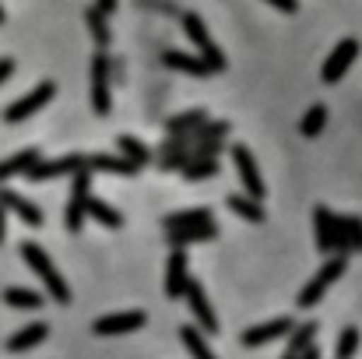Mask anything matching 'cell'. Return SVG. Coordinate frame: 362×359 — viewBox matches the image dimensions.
Instances as JSON below:
<instances>
[{
	"instance_id": "1",
	"label": "cell",
	"mask_w": 362,
	"mask_h": 359,
	"mask_svg": "<svg viewBox=\"0 0 362 359\" xmlns=\"http://www.w3.org/2000/svg\"><path fill=\"white\" fill-rule=\"evenodd\" d=\"M21 261L42 278V285H46V292H49V300H57L60 307H67L71 303V289H67V282L60 278V271H57V264L49 261V253L39 246V243H21Z\"/></svg>"
},
{
	"instance_id": "2",
	"label": "cell",
	"mask_w": 362,
	"mask_h": 359,
	"mask_svg": "<svg viewBox=\"0 0 362 359\" xmlns=\"http://www.w3.org/2000/svg\"><path fill=\"white\" fill-rule=\"evenodd\" d=\"M345 264H349V253H327V261L320 264V271L306 282V289L296 296V307L299 310H313L320 300H324V292L345 275Z\"/></svg>"
},
{
	"instance_id": "3",
	"label": "cell",
	"mask_w": 362,
	"mask_h": 359,
	"mask_svg": "<svg viewBox=\"0 0 362 359\" xmlns=\"http://www.w3.org/2000/svg\"><path fill=\"white\" fill-rule=\"evenodd\" d=\"M180 25H183V32H187V39L197 46V53H201V60L215 71V74H222L229 64H226V53L215 46V39L208 35V28H204V21H201V14H194V11H183L180 14Z\"/></svg>"
},
{
	"instance_id": "4",
	"label": "cell",
	"mask_w": 362,
	"mask_h": 359,
	"mask_svg": "<svg viewBox=\"0 0 362 359\" xmlns=\"http://www.w3.org/2000/svg\"><path fill=\"white\" fill-rule=\"evenodd\" d=\"M88 198H92V173L88 169H78L71 176V198H67V212H64V226L71 237H78L85 229V219H88Z\"/></svg>"
},
{
	"instance_id": "5",
	"label": "cell",
	"mask_w": 362,
	"mask_h": 359,
	"mask_svg": "<svg viewBox=\"0 0 362 359\" xmlns=\"http://www.w3.org/2000/svg\"><path fill=\"white\" fill-rule=\"evenodd\" d=\"M183 300H187V307H190V314H194V321H197V328H201L204 335H218V331H222L218 314H215V307H211V300H208V292H204V285H201L197 278H187Z\"/></svg>"
},
{
	"instance_id": "6",
	"label": "cell",
	"mask_w": 362,
	"mask_h": 359,
	"mask_svg": "<svg viewBox=\"0 0 362 359\" xmlns=\"http://www.w3.org/2000/svg\"><path fill=\"white\" fill-rule=\"evenodd\" d=\"M78 169H88L85 166V152H71V155H60V159H35V166L25 173V180L32 183H46V180H57V176H74Z\"/></svg>"
},
{
	"instance_id": "7",
	"label": "cell",
	"mask_w": 362,
	"mask_h": 359,
	"mask_svg": "<svg viewBox=\"0 0 362 359\" xmlns=\"http://www.w3.org/2000/svg\"><path fill=\"white\" fill-rule=\"evenodd\" d=\"M113 85H110V53L106 50H95L92 57V110L95 117H110L113 110Z\"/></svg>"
},
{
	"instance_id": "8",
	"label": "cell",
	"mask_w": 362,
	"mask_h": 359,
	"mask_svg": "<svg viewBox=\"0 0 362 359\" xmlns=\"http://www.w3.org/2000/svg\"><path fill=\"white\" fill-rule=\"evenodd\" d=\"M53 96H57V81H49V78H46V81H39L28 96H21L18 103H11V106L4 110V123H21V120L35 117V113H39Z\"/></svg>"
},
{
	"instance_id": "9",
	"label": "cell",
	"mask_w": 362,
	"mask_h": 359,
	"mask_svg": "<svg viewBox=\"0 0 362 359\" xmlns=\"http://www.w3.org/2000/svg\"><path fill=\"white\" fill-rule=\"evenodd\" d=\"M229 155H233V166H236V173H240V180H243V194H250V198L264 201L267 187H264V180H260V169H257L253 152H250L246 144H233V148H229Z\"/></svg>"
},
{
	"instance_id": "10",
	"label": "cell",
	"mask_w": 362,
	"mask_h": 359,
	"mask_svg": "<svg viewBox=\"0 0 362 359\" xmlns=\"http://www.w3.org/2000/svg\"><path fill=\"white\" fill-rule=\"evenodd\" d=\"M313 229H317V250L327 257V253H349L345 239L338 233V222L334 215L327 212V205H317L313 208Z\"/></svg>"
},
{
	"instance_id": "11",
	"label": "cell",
	"mask_w": 362,
	"mask_h": 359,
	"mask_svg": "<svg viewBox=\"0 0 362 359\" xmlns=\"http://www.w3.org/2000/svg\"><path fill=\"white\" fill-rule=\"evenodd\" d=\"M356 57H359V39H341V42L331 50V57L324 60V71H320V78H324L327 85L341 81V78L349 74V67L356 64Z\"/></svg>"
},
{
	"instance_id": "12",
	"label": "cell",
	"mask_w": 362,
	"mask_h": 359,
	"mask_svg": "<svg viewBox=\"0 0 362 359\" xmlns=\"http://www.w3.org/2000/svg\"><path fill=\"white\" fill-rule=\"evenodd\" d=\"M292 324H296L292 317H271V321H264L257 328H246L240 335V346L243 349H260V346H267L274 338H285L292 331Z\"/></svg>"
},
{
	"instance_id": "13",
	"label": "cell",
	"mask_w": 362,
	"mask_h": 359,
	"mask_svg": "<svg viewBox=\"0 0 362 359\" xmlns=\"http://www.w3.org/2000/svg\"><path fill=\"white\" fill-rule=\"evenodd\" d=\"M144 310H123V314H110V317H99L92 324V335L99 338H110V335H130L137 328H144Z\"/></svg>"
},
{
	"instance_id": "14",
	"label": "cell",
	"mask_w": 362,
	"mask_h": 359,
	"mask_svg": "<svg viewBox=\"0 0 362 359\" xmlns=\"http://www.w3.org/2000/svg\"><path fill=\"white\" fill-rule=\"evenodd\" d=\"M0 208H7V212H14L28 229H39L42 222H46V215H42V208L35 205V201H28L25 194H18V190H7V187H0Z\"/></svg>"
},
{
	"instance_id": "15",
	"label": "cell",
	"mask_w": 362,
	"mask_h": 359,
	"mask_svg": "<svg viewBox=\"0 0 362 359\" xmlns=\"http://www.w3.org/2000/svg\"><path fill=\"white\" fill-rule=\"evenodd\" d=\"M218 237V222L208 219V222H197V226H183V229H169L165 233V243L169 246H194V243H208V239Z\"/></svg>"
},
{
	"instance_id": "16",
	"label": "cell",
	"mask_w": 362,
	"mask_h": 359,
	"mask_svg": "<svg viewBox=\"0 0 362 359\" xmlns=\"http://www.w3.org/2000/svg\"><path fill=\"white\" fill-rule=\"evenodd\" d=\"M187 250L173 246L169 253V268H165V296L169 300H183V285H187Z\"/></svg>"
},
{
	"instance_id": "17",
	"label": "cell",
	"mask_w": 362,
	"mask_h": 359,
	"mask_svg": "<svg viewBox=\"0 0 362 359\" xmlns=\"http://www.w3.org/2000/svg\"><path fill=\"white\" fill-rule=\"evenodd\" d=\"M85 166H88V173H113V176H137L141 173L137 162H130L123 155H103V152L85 155Z\"/></svg>"
},
{
	"instance_id": "18",
	"label": "cell",
	"mask_w": 362,
	"mask_h": 359,
	"mask_svg": "<svg viewBox=\"0 0 362 359\" xmlns=\"http://www.w3.org/2000/svg\"><path fill=\"white\" fill-rule=\"evenodd\" d=\"M162 64H165L169 71H180V74H190V78H208V74H215L201 57H190V53H180V50H165V53H162Z\"/></svg>"
},
{
	"instance_id": "19",
	"label": "cell",
	"mask_w": 362,
	"mask_h": 359,
	"mask_svg": "<svg viewBox=\"0 0 362 359\" xmlns=\"http://www.w3.org/2000/svg\"><path fill=\"white\" fill-rule=\"evenodd\" d=\"M49 338V324L46 321H35V324H28V328H21V331H14L11 338H7V353H28V349H35V346H42Z\"/></svg>"
},
{
	"instance_id": "20",
	"label": "cell",
	"mask_w": 362,
	"mask_h": 359,
	"mask_svg": "<svg viewBox=\"0 0 362 359\" xmlns=\"http://www.w3.org/2000/svg\"><path fill=\"white\" fill-rule=\"evenodd\" d=\"M85 25H88L92 42H95L99 50H106V46L113 42V32H110V14H103L95 4H92V7H85Z\"/></svg>"
},
{
	"instance_id": "21",
	"label": "cell",
	"mask_w": 362,
	"mask_h": 359,
	"mask_svg": "<svg viewBox=\"0 0 362 359\" xmlns=\"http://www.w3.org/2000/svg\"><path fill=\"white\" fill-rule=\"evenodd\" d=\"M226 205H229V212H236L240 219H246V222H264L267 219V212H264V205L257 201V198H250V194H229L226 198Z\"/></svg>"
},
{
	"instance_id": "22",
	"label": "cell",
	"mask_w": 362,
	"mask_h": 359,
	"mask_svg": "<svg viewBox=\"0 0 362 359\" xmlns=\"http://www.w3.org/2000/svg\"><path fill=\"white\" fill-rule=\"evenodd\" d=\"M35 159H39L35 148H25V152L4 159V162H0V183H7V180H14V176H25V173L35 166Z\"/></svg>"
},
{
	"instance_id": "23",
	"label": "cell",
	"mask_w": 362,
	"mask_h": 359,
	"mask_svg": "<svg viewBox=\"0 0 362 359\" xmlns=\"http://www.w3.org/2000/svg\"><path fill=\"white\" fill-rule=\"evenodd\" d=\"M117 148H120V155H123V159L137 162L141 169L155 162V152H151V148H148V144H144L141 137H130V134H120V137H117Z\"/></svg>"
},
{
	"instance_id": "24",
	"label": "cell",
	"mask_w": 362,
	"mask_h": 359,
	"mask_svg": "<svg viewBox=\"0 0 362 359\" xmlns=\"http://www.w3.org/2000/svg\"><path fill=\"white\" fill-rule=\"evenodd\" d=\"M180 173H183V180L201 183V180L218 176V173H222V166H218V159H187V162L180 166Z\"/></svg>"
},
{
	"instance_id": "25",
	"label": "cell",
	"mask_w": 362,
	"mask_h": 359,
	"mask_svg": "<svg viewBox=\"0 0 362 359\" xmlns=\"http://www.w3.org/2000/svg\"><path fill=\"white\" fill-rule=\"evenodd\" d=\"M180 342H183V349H187L194 359H215V353L208 349L204 331H201V328H194V324H183V328H180Z\"/></svg>"
},
{
	"instance_id": "26",
	"label": "cell",
	"mask_w": 362,
	"mask_h": 359,
	"mask_svg": "<svg viewBox=\"0 0 362 359\" xmlns=\"http://www.w3.org/2000/svg\"><path fill=\"white\" fill-rule=\"evenodd\" d=\"M88 219H95L106 229H123V215L103 198H88Z\"/></svg>"
},
{
	"instance_id": "27",
	"label": "cell",
	"mask_w": 362,
	"mask_h": 359,
	"mask_svg": "<svg viewBox=\"0 0 362 359\" xmlns=\"http://www.w3.org/2000/svg\"><path fill=\"white\" fill-rule=\"evenodd\" d=\"M4 303L14 307V310H39L46 303V296L32 292V289H21V285H11V289H4Z\"/></svg>"
},
{
	"instance_id": "28",
	"label": "cell",
	"mask_w": 362,
	"mask_h": 359,
	"mask_svg": "<svg viewBox=\"0 0 362 359\" xmlns=\"http://www.w3.org/2000/svg\"><path fill=\"white\" fill-rule=\"evenodd\" d=\"M338 222V233L345 239L349 253H362V219L359 215H334Z\"/></svg>"
},
{
	"instance_id": "29",
	"label": "cell",
	"mask_w": 362,
	"mask_h": 359,
	"mask_svg": "<svg viewBox=\"0 0 362 359\" xmlns=\"http://www.w3.org/2000/svg\"><path fill=\"white\" fill-rule=\"evenodd\" d=\"M208 219H215L211 208H187V212H173V215H165V219H162V229L169 233V229H183V226L208 222Z\"/></svg>"
},
{
	"instance_id": "30",
	"label": "cell",
	"mask_w": 362,
	"mask_h": 359,
	"mask_svg": "<svg viewBox=\"0 0 362 359\" xmlns=\"http://www.w3.org/2000/svg\"><path fill=\"white\" fill-rule=\"evenodd\" d=\"M229 130H233L229 120H204L201 127L190 130V144H197V141H226Z\"/></svg>"
},
{
	"instance_id": "31",
	"label": "cell",
	"mask_w": 362,
	"mask_h": 359,
	"mask_svg": "<svg viewBox=\"0 0 362 359\" xmlns=\"http://www.w3.org/2000/svg\"><path fill=\"white\" fill-rule=\"evenodd\" d=\"M208 120L204 110H183V113H176V117H169L162 127H165V134H190L194 127H201Z\"/></svg>"
},
{
	"instance_id": "32",
	"label": "cell",
	"mask_w": 362,
	"mask_h": 359,
	"mask_svg": "<svg viewBox=\"0 0 362 359\" xmlns=\"http://www.w3.org/2000/svg\"><path fill=\"white\" fill-rule=\"evenodd\" d=\"M190 159V148H173V144H162L158 155H155V166L162 173H180V166Z\"/></svg>"
},
{
	"instance_id": "33",
	"label": "cell",
	"mask_w": 362,
	"mask_h": 359,
	"mask_svg": "<svg viewBox=\"0 0 362 359\" xmlns=\"http://www.w3.org/2000/svg\"><path fill=\"white\" fill-rule=\"evenodd\" d=\"M324 127H327V106H324V103L310 106V110H306V117L299 120V134H303V137H317Z\"/></svg>"
},
{
	"instance_id": "34",
	"label": "cell",
	"mask_w": 362,
	"mask_h": 359,
	"mask_svg": "<svg viewBox=\"0 0 362 359\" xmlns=\"http://www.w3.org/2000/svg\"><path fill=\"white\" fill-rule=\"evenodd\" d=\"M285 338H288V353L299 356L306 346H313V338H317V324H313V321H306V324H299V328L292 324V331H288Z\"/></svg>"
},
{
	"instance_id": "35",
	"label": "cell",
	"mask_w": 362,
	"mask_h": 359,
	"mask_svg": "<svg viewBox=\"0 0 362 359\" xmlns=\"http://www.w3.org/2000/svg\"><path fill=\"white\" fill-rule=\"evenodd\" d=\"M359 342H362V335H359V328H345L341 335H338V359H352L356 353H359Z\"/></svg>"
},
{
	"instance_id": "36",
	"label": "cell",
	"mask_w": 362,
	"mask_h": 359,
	"mask_svg": "<svg viewBox=\"0 0 362 359\" xmlns=\"http://www.w3.org/2000/svg\"><path fill=\"white\" fill-rule=\"evenodd\" d=\"M226 148H222V141H197V144H190V159H218Z\"/></svg>"
},
{
	"instance_id": "37",
	"label": "cell",
	"mask_w": 362,
	"mask_h": 359,
	"mask_svg": "<svg viewBox=\"0 0 362 359\" xmlns=\"http://www.w3.org/2000/svg\"><path fill=\"white\" fill-rule=\"evenodd\" d=\"M120 81H123V60L110 57V85H120Z\"/></svg>"
},
{
	"instance_id": "38",
	"label": "cell",
	"mask_w": 362,
	"mask_h": 359,
	"mask_svg": "<svg viewBox=\"0 0 362 359\" xmlns=\"http://www.w3.org/2000/svg\"><path fill=\"white\" fill-rule=\"evenodd\" d=\"M271 7H278L281 14H296L299 11V0H267Z\"/></svg>"
},
{
	"instance_id": "39",
	"label": "cell",
	"mask_w": 362,
	"mask_h": 359,
	"mask_svg": "<svg viewBox=\"0 0 362 359\" xmlns=\"http://www.w3.org/2000/svg\"><path fill=\"white\" fill-rule=\"evenodd\" d=\"M11 74H14V60H11V57H0V85H4Z\"/></svg>"
},
{
	"instance_id": "40",
	"label": "cell",
	"mask_w": 362,
	"mask_h": 359,
	"mask_svg": "<svg viewBox=\"0 0 362 359\" xmlns=\"http://www.w3.org/2000/svg\"><path fill=\"white\" fill-rule=\"evenodd\" d=\"M117 4H120V0H95V7H99L103 14H113V11H117Z\"/></svg>"
},
{
	"instance_id": "41",
	"label": "cell",
	"mask_w": 362,
	"mask_h": 359,
	"mask_svg": "<svg viewBox=\"0 0 362 359\" xmlns=\"http://www.w3.org/2000/svg\"><path fill=\"white\" fill-rule=\"evenodd\" d=\"M299 359H320V349H317V346H306V349L299 353Z\"/></svg>"
},
{
	"instance_id": "42",
	"label": "cell",
	"mask_w": 362,
	"mask_h": 359,
	"mask_svg": "<svg viewBox=\"0 0 362 359\" xmlns=\"http://www.w3.org/2000/svg\"><path fill=\"white\" fill-rule=\"evenodd\" d=\"M4 233H7V208H0V243H4Z\"/></svg>"
},
{
	"instance_id": "43",
	"label": "cell",
	"mask_w": 362,
	"mask_h": 359,
	"mask_svg": "<svg viewBox=\"0 0 362 359\" xmlns=\"http://www.w3.org/2000/svg\"><path fill=\"white\" fill-rule=\"evenodd\" d=\"M281 359H299V356H296V353H288V349H285V356H281Z\"/></svg>"
},
{
	"instance_id": "44",
	"label": "cell",
	"mask_w": 362,
	"mask_h": 359,
	"mask_svg": "<svg viewBox=\"0 0 362 359\" xmlns=\"http://www.w3.org/2000/svg\"><path fill=\"white\" fill-rule=\"evenodd\" d=\"M0 25H4V7H0Z\"/></svg>"
}]
</instances>
